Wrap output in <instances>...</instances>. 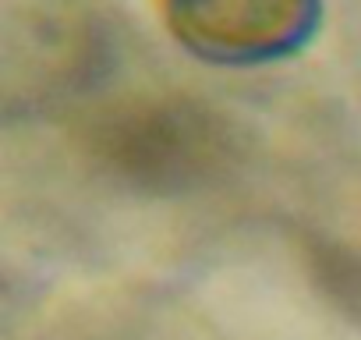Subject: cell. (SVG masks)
Listing matches in <instances>:
<instances>
[{
	"label": "cell",
	"instance_id": "3",
	"mask_svg": "<svg viewBox=\"0 0 361 340\" xmlns=\"http://www.w3.org/2000/svg\"><path fill=\"white\" fill-rule=\"evenodd\" d=\"M18 57H29V71L8 85V103L15 92H25L29 107H36L39 99L78 92L85 82H92L103 64V40L89 15L75 8H36L29 11L25 47H8V64Z\"/></svg>",
	"mask_w": 361,
	"mask_h": 340
},
{
	"label": "cell",
	"instance_id": "1",
	"mask_svg": "<svg viewBox=\"0 0 361 340\" xmlns=\"http://www.w3.org/2000/svg\"><path fill=\"white\" fill-rule=\"evenodd\" d=\"M96 170L145 195H188L227 181L241 156L238 128L188 96H131L96 110L82 128Z\"/></svg>",
	"mask_w": 361,
	"mask_h": 340
},
{
	"label": "cell",
	"instance_id": "2",
	"mask_svg": "<svg viewBox=\"0 0 361 340\" xmlns=\"http://www.w3.org/2000/svg\"><path fill=\"white\" fill-rule=\"evenodd\" d=\"M170 36L220 68H255L301 54L322 22V0H163Z\"/></svg>",
	"mask_w": 361,
	"mask_h": 340
}]
</instances>
